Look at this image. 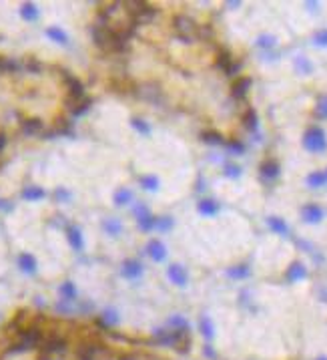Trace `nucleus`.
I'll list each match as a JSON object with an SVG mask.
<instances>
[{
    "label": "nucleus",
    "instance_id": "53",
    "mask_svg": "<svg viewBox=\"0 0 327 360\" xmlns=\"http://www.w3.org/2000/svg\"><path fill=\"white\" fill-rule=\"evenodd\" d=\"M119 360H139V356H134V354H123Z\"/></svg>",
    "mask_w": 327,
    "mask_h": 360
},
{
    "label": "nucleus",
    "instance_id": "46",
    "mask_svg": "<svg viewBox=\"0 0 327 360\" xmlns=\"http://www.w3.org/2000/svg\"><path fill=\"white\" fill-rule=\"evenodd\" d=\"M171 227H173V219L171 217H157V230L169 232Z\"/></svg>",
    "mask_w": 327,
    "mask_h": 360
},
{
    "label": "nucleus",
    "instance_id": "5",
    "mask_svg": "<svg viewBox=\"0 0 327 360\" xmlns=\"http://www.w3.org/2000/svg\"><path fill=\"white\" fill-rule=\"evenodd\" d=\"M197 23L187 14H177L173 18V30L177 32V36L181 39V43H193L195 34H197Z\"/></svg>",
    "mask_w": 327,
    "mask_h": 360
},
{
    "label": "nucleus",
    "instance_id": "6",
    "mask_svg": "<svg viewBox=\"0 0 327 360\" xmlns=\"http://www.w3.org/2000/svg\"><path fill=\"white\" fill-rule=\"evenodd\" d=\"M303 145H305V149L313 151V153L325 151V149H327V139H325L323 129H319V127H311V129L305 133V137H303Z\"/></svg>",
    "mask_w": 327,
    "mask_h": 360
},
{
    "label": "nucleus",
    "instance_id": "52",
    "mask_svg": "<svg viewBox=\"0 0 327 360\" xmlns=\"http://www.w3.org/2000/svg\"><path fill=\"white\" fill-rule=\"evenodd\" d=\"M4 147H6V135H4V133H0V153L4 151Z\"/></svg>",
    "mask_w": 327,
    "mask_h": 360
},
{
    "label": "nucleus",
    "instance_id": "20",
    "mask_svg": "<svg viewBox=\"0 0 327 360\" xmlns=\"http://www.w3.org/2000/svg\"><path fill=\"white\" fill-rule=\"evenodd\" d=\"M43 197H44V189L38 185H28L22 189V199H26V201H38Z\"/></svg>",
    "mask_w": 327,
    "mask_h": 360
},
{
    "label": "nucleus",
    "instance_id": "19",
    "mask_svg": "<svg viewBox=\"0 0 327 360\" xmlns=\"http://www.w3.org/2000/svg\"><path fill=\"white\" fill-rule=\"evenodd\" d=\"M141 97L149 99L151 103H161V101H163V93H161V89H159V87L147 85V87H143V89H141Z\"/></svg>",
    "mask_w": 327,
    "mask_h": 360
},
{
    "label": "nucleus",
    "instance_id": "42",
    "mask_svg": "<svg viewBox=\"0 0 327 360\" xmlns=\"http://www.w3.org/2000/svg\"><path fill=\"white\" fill-rule=\"evenodd\" d=\"M315 115L319 119H327V95H323V97L317 101L315 105Z\"/></svg>",
    "mask_w": 327,
    "mask_h": 360
},
{
    "label": "nucleus",
    "instance_id": "3",
    "mask_svg": "<svg viewBox=\"0 0 327 360\" xmlns=\"http://www.w3.org/2000/svg\"><path fill=\"white\" fill-rule=\"evenodd\" d=\"M123 6H127V12H129V18H131V24L137 26V24H149L153 18L159 14V10L153 6V4H147V2H125Z\"/></svg>",
    "mask_w": 327,
    "mask_h": 360
},
{
    "label": "nucleus",
    "instance_id": "15",
    "mask_svg": "<svg viewBox=\"0 0 327 360\" xmlns=\"http://www.w3.org/2000/svg\"><path fill=\"white\" fill-rule=\"evenodd\" d=\"M321 217H323V212H321L319 205L309 203V205L303 207V219L307 223H317V221H321Z\"/></svg>",
    "mask_w": 327,
    "mask_h": 360
},
{
    "label": "nucleus",
    "instance_id": "39",
    "mask_svg": "<svg viewBox=\"0 0 327 360\" xmlns=\"http://www.w3.org/2000/svg\"><path fill=\"white\" fill-rule=\"evenodd\" d=\"M169 326H171L173 330H189V322H187L185 318H181V316H173V318L169 320Z\"/></svg>",
    "mask_w": 327,
    "mask_h": 360
},
{
    "label": "nucleus",
    "instance_id": "43",
    "mask_svg": "<svg viewBox=\"0 0 327 360\" xmlns=\"http://www.w3.org/2000/svg\"><path fill=\"white\" fill-rule=\"evenodd\" d=\"M22 69H26L28 72H41V69H43V65L38 63L36 59H32V56H28V59L22 63Z\"/></svg>",
    "mask_w": 327,
    "mask_h": 360
},
{
    "label": "nucleus",
    "instance_id": "38",
    "mask_svg": "<svg viewBox=\"0 0 327 360\" xmlns=\"http://www.w3.org/2000/svg\"><path fill=\"white\" fill-rule=\"evenodd\" d=\"M213 28H211L209 24H203V26H197V34H195V39H199V41H211L213 39Z\"/></svg>",
    "mask_w": 327,
    "mask_h": 360
},
{
    "label": "nucleus",
    "instance_id": "50",
    "mask_svg": "<svg viewBox=\"0 0 327 360\" xmlns=\"http://www.w3.org/2000/svg\"><path fill=\"white\" fill-rule=\"evenodd\" d=\"M297 69L307 74V72H311V63L305 61V59H297Z\"/></svg>",
    "mask_w": 327,
    "mask_h": 360
},
{
    "label": "nucleus",
    "instance_id": "18",
    "mask_svg": "<svg viewBox=\"0 0 327 360\" xmlns=\"http://www.w3.org/2000/svg\"><path fill=\"white\" fill-rule=\"evenodd\" d=\"M18 266H21V270L24 274H34L36 272V260L30 254H21L18 256Z\"/></svg>",
    "mask_w": 327,
    "mask_h": 360
},
{
    "label": "nucleus",
    "instance_id": "35",
    "mask_svg": "<svg viewBox=\"0 0 327 360\" xmlns=\"http://www.w3.org/2000/svg\"><path fill=\"white\" fill-rule=\"evenodd\" d=\"M249 274H251V270H249L247 266H235V268H229L227 270V276L229 278H235V280H243Z\"/></svg>",
    "mask_w": 327,
    "mask_h": 360
},
{
    "label": "nucleus",
    "instance_id": "2",
    "mask_svg": "<svg viewBox=\"0 0 327 360\" xmlns=\"http://www.w3.org/2000/svg\"><path fill=\"white\" fill-rule=\"evenodd\" d=\"M43 330L38 326H28V328H22L18 332V338L10 344L8 352H24V350H30V348H36L43 344Z\"/></svg>",
    "mask_w": 327,
    "mask_h": 360
},
{
    "label": "nucleus",
    "instance_id": "11",
    "mask_svg": "<svg viewBox=\"0 0 327 360\" xmlns=\"http://www.w3.org/2000/svg\"><path fill=\"white\" fill-rule=\"evenodd\" d=\"M251 79L249 77H239L235 83H233V87H231V95H233L235 99H245L247 97V93H249V89H251Z\"/></svg>",
    "mask_w": 327,
    "mask_h": 360
},
{
    "label": "nucleus",
    "instance_id": "12",
    "mask_svg": "<svg viewBox=\"0 0 327 360\" xmlns=\"http://www.w3.org/2000/svg\"><path fill=\"white\" fill-rule=\"evenodd\" d=\"M66 238H68V243L72 245V250L83 252V248H85V240H83V234H81L79 227H76V225H70L68 230H66Z\"/></svg>",
    "mask_w": 327,
    "mask_h": 360
},
{
    "label": "nucleus",
    "instance_id": "29",
    "mask_svg": "<svg viewBox=\"0 0 327 360\" xmlns=\"http://www.w3.org/2000/svg\"><path fill=\"white\" fill-rule=\"evenodd\" d=\"M132 199V192L127 187H121L114 192V205H127Z\"/></svg>",
    "mask_w": 327,
    "mask_h": 360
},
{
    "label": "nucleus",
    "instance_id": "17",
    "mask_svg": "<svg viewBox=\"0 0 327 360\" xmlns=\"http://www.w3.org/2000/svg\"><path fill=\"white\" fill-rule=\"evenodd\" d=\"M149 256L155 260V262H163L165 258H167V250H165V245L161 243V241H157V240H153V241H149Z\"/></svg>",
    "mask_w": 327,
    "mask_h": 360
},
{
    "label": "nucleus",
    "instance_id": "49",
    "mask_svg": "<svg viewBox=\"0 0 327 360\" xmlns=\"http://www.w3.org/2000/svg\"><path fill=\"white\" fill-rule=\"evenodd\" d=\"M257 45H259L261 48H271V47L275 45V39H273V36H261V39L257 41Z\"/></svg>",
    "mask_w": 327,
    "mask_h": 360
},
{
    "label": "nucleus",
    "instance_id": "28",
    "mask_svg": "<svg viewBox=\"0 0 327 360\" xmlns=\"http://www.w3.org/2000/svg\"><path fill=\"white\" fill-rule=\"evenodd\" d=\"M267 223H269V227H271L275 234H281V236H287V234H289V227H287V223H285L281 217H269Z\"/></svg>",
    "mask_w": 327,
    "mask_h": 360
},
{
    "label": "nucleus",
    "instance_id": "31",
    "mask_svg": "<svg viewBox=\"0 0 327 360\" xmlns=\"http://www.w3.org/2000/svg\"><path fill=\"white\" fill-rule=\"evenodd\" d=\"M201 141L207 143V145H213V147L225 145V139H223L219 133H215V131H207V133H203V135H201Z\"/></svg>",
    "mask_w": 327,
    "mask_h": 360
},
{
    "label": "nucleus",
    "instance_id": "27",
    "mask_svg": "<svg viewBox=\"0 0 327 360\" xmlns=\"http://www.w3.org/2000/svg\"><path fill=\"white\" fill-rule=\"evenodd\" d=\"M199 212H201L203 216L211 217V216H215V214L219 212V205H217L213 199H203V201H199Z\"/></svg>",
    "mask_w": 327,
    "mask_h": 360
},
{
    "label": "nucleus",
    "instance_id": "24",
    "mask_svg": "<svg viewBox=\"0 0 327 360\" xmlns=\"http://www.w3.org/2000/svg\"><path fill=\"white\" fill-rule=\"evenodd\" d=\"M103 227H105V232H107L109 236H112V238H117V236L123 232V223H121L119 219H114V217L105 219V221H103Z\"/></svg>",
    "mask_w": 327,
    "mask_h": 360
},
{
    "label": "nucleus",
    "instance_id": "10",
    "mask_svg": "<svg viewBox=\"0 0 327 360\" xmlns=\"http://www.w3.org/2000/svg\"><path fill=\"white\" fill-rule=\"evenodd\" d=\"M121 274H123V278H127V280H137V278H141V274H143L141 262H137V260H127V262L123 264Z\"/></svg>",
    "mask_w": 327,
    "mask_h": 360
},
{
    "label": "nucleus",
    "instance_id": "16",
    "mask_svg": "<svg viewBox=\"0 0 327 360\" xmlns=\"http://www.w3.org/2000/svg\"><path fill=\"white\" fill-rule=\"evenodd\" d=\"M259 171H261V175H263L265 179H275V177L279 175V163L273 161V159H267V161L261 163Z\"/></svg>",
    "mask_w": 327,
    "mask_h": 360
},
{
    "label": "nucleus",
    "instance_id": "44",
    "mask_svg": "<svg viewBox=\"0 0 327 360\" xmlns=\"http://www.w3.org/2000/svg\"><path fill=\"white\" fill-rule=\"evenodd\" d=\"M225 145L229 147V151H231V153H235V155H241L243 151H245L243 143H241V141H237V139H231V141H227Z\"/></svg>",
    "mask_w": 327,
    "mask_h": 360
},
{
    "label": "nucleus",
    "instance_id": "32",
    "mask_svg": "<svg viewBox=\"0 0 327 360\" xmlns=\"http://www.w3.org/2000/svg\"><path fill=\"white\" fill-rule=\"evenodd\" d=\"M325 181H327V173H321V171H313L307 175V185L309 187H321L325 185Z\"/></svg>",
    "mask_w": 327,
    "mask_h": 360
},
{
    "label": "nucleus",
    "instance_id": "48",
    "mask_svg": "<svg viewBox=\"0 0 327 360\" xmlns=\"http://www.w3.org/2000/svg\"><path fill=\"white\" fill-rule=\"evenodd\" d=\"M225 175L231 177V179H235V177L241 175V169H239L237 165H227V167H225Z\"/></svg>",
    "mask_w": 327,
    "mask_h": 360
},
{
    "label": "nucleus",
    "instance_id": "9",
    "mask_svg": "<svg viewBox=\"0 0 327 360\" xmlns=\"http://www.w3.org/2000/svg\"><path fill=\"white\" fill-rule=\"evenodd\" d=\"M103 352H107V350L97 342H83L76 348V360H97Z\"/></svg>",
    "mask_w": 327,
    "mask_h": 360
},
{
    "label": "nucleus",
    "instance_id": "7",
    "mask_svg": "<svg viewBox=\"0 0 327 360\" xmlns=\"http://www.w3.org/2000/svg\"><path fill=\"white\" fill-rule=\"evenodd\" d=\"M65 83L68 87V99H66V103H68V109H72L76 103L85 99V87H83V83L79 79L70 77V74H66V72H65Z\"/></svg>",
    "mask_w": 327,
    "mask_h": 360
},
{
    "label": "nucleus",
    "instance_id": "47",
    "mask_svg": "<svg viewBox=\"0 0 327 360\" xmlns=\"http://www.w3.org/2000/svg\"><path fill=\"white\" fill-rule=\"evenodd\" d=\"M54 197L59 199V201H63V203L65 201H70V192H68V189H65V187H59L54 192Z\"/></svg>",
    "mask_w": 327,
    "mask_h": 360
},
{
    "label": "nucleus",
    "instance_id": "45",
    "mask_svg": "<svg viewBox=\"0 0 327 360\" xmlns=\"http://www.w3.org/2000/svg\"><path fill=\"white\" fill-rule=\"evenodd\" d=\"M103 322L107 326H112V324H117L119 322V314L114 312V310H107L105 314H103Z\"/></svg>",
    "mask_w": 327,
    "mask_h": 360
},
{
    "label": "nucleus",
    "instance_id": "55",
    "mask_svg": "<svg viewBox=\"0 0 327 360\" xmlns=\"http://www.w3.org/2000/svg\"><path fill=\"white\" fill-rule=\"evenodd\" d=\"M319 360H327V358H319Z\"/></svg>",
    "mask_w": 327,
    "mask_h": 360
},
{
    "label": "nucleus",
    "instance_id": "26",
    "mask_svg": "<svg viewBox=\"0 0 327 360\" xmlns=\"http://www.w3.org/2000/svg\"><path fill=\"white\" fill-rule=\"evenodd\" d=\"M38 14H41V12H38L36 4H32V2H24V4L21 6V16L24 18V21H28V23L36 21Z\"/></svg>",
    "mask_w": 327,
    "mask_h": 360
},
{
    "label": "nucleus",
    "instance_id": "8",
    "mask_svg": "<svg viewBox=\"0 0 327 360\" xmlns=\"http://www.w3.org/2000/svg\"><path fill=\"white\" fill-rule=\"evenodd\" d=\"M134 216H137L139 227L143 232H151V230H155V227H157V217L147 210V205L139 203L137 207H134Z\"/></svg>",
    "mask_w": 327,
    "mask_h": 360
},
{
    "label": "nucleus",
    "instance_id": "36",
    "mask_svg": "<svg viewBox=\"0 0 327 360\" xmlns=\"http://www.w3.org/2000/svg\"><path fill=\"white\" fill-rule=\"evenodd\" d=\"M131 125H132L134 131H139L141 135H145V137L151 135V125L147 121H143V119H131Z\"/></svg>",
    "mask_w": 327,
    "mask_h": 360
},
{
    "label": "nucleus",
    "instance_id": "51",
    "mask_svg": "<svg viewBox=\"0 0 327 360\" xmlns=\"http://www.w3.org/2000/svg\"><path fill=\"white\" fill-rule=\"evenodd\" d=\"M315 45L327 47V30H319V32L315 34Z\"/></svg>",
    "mask_w": 327,
    "mask_h": 360
},
{
    "label": "nucleus",
    "instance_id": "30",
    "mask_svg": "<svg viewBox=\"0 0 327 360\" xmlns=\"http://www.w3.org/2000/svg\"><path fill=\"white\" fill-rule=\"evenodd\" d=\"M243 125L247 131H257V113L253 109H247L243 115Z\"/></svg>",
    "mask_w": 327,
    "mask_h": 360
},
{
    "label": "nucleus",
    "instance_id": "37",
    "mask_svg": "<svg viewBox=\"0 0 327 360\" xmlns=\"http://www.w3.org/2000/svg\"><path fill=\"white\" fill-rule=\"evenodd\" d=\"M141 185L147 189V192H157V189H159V179L155 175H145V177H141Z\"/></svg>",
    "mask_w": 327,
    "mask_h": 360
},
{
    "label": "nucleus",
    "instance_id": "1",
    "mask_svg": "<svg viewBox=\"0 0 327 360\" xmlns=\"http://www.w3.org/2000/svg\"><path fill=\"white\" fill-rule=\"evenodd\" d=\"M92 39H94V45L103 48L105 52H127L129 50V39H125L119 30L110 28L107 23L92 26Z\"/></svg>",
    "mask_w": 327,
    "mask_h": 360
},
{
    "label": "nucleus",
    "instance_id": "33",
    "mask_svg": "<svg viewBox=\"0 0 327 360\" xmlns=\"http://www.w3.org/2000/svg\"><path fill=\"white\" fill-rule=\"evenodd\" d=\"M61 296H63V300H66V302L76 300V288H74L72 282H65V284H63V286H61Z\"/></svg>",
    "mask_w": 327,
    "mask_h": 360
},
{
    "label": "nucleus",
    "instance_id": "4",
    "mask_svg": "<svg viewBox=\"0 0 327 360\" xmlns=\"http://www.w3.org/2000/svg\"><path fill=\"white\" fill-rule=\"evenodd\" d=\"M41 348V360H59L65 352H66V338H63L61 334H50L43 340Z\"/></svg>",
    "mask_w": 327,
    "mask_h": 360
},
{
    "label": "nucleus",
    "instance_id": "40",
    "mask_svg": "<svg viewBox=\"0 0 327 360\" xmlns=\"http://www.w3.org/2000/svg\"><path fill=\"white\" fill-rule=\"evenodd\" d=\"M201 332H203V336L207 338V340H211L213 338V324H211V320H209V316H203L201 318Z\"/></svg>",
    "mask_w": 327,
    "mask_h": 360
},
{
    "label": "nucleus",
    "instance_id": "54",
    "mask_svg": "<svg viewBox=\"0 0 327 360\" xmlns=\"http://www.w3.org/2000/svg\"><path fill=\"white\" fill-rule=\"evenodd\" d=\"M0 210H6V212H10V210H12V205H10V203H4V201H0Z\"/></svg>",
    "mask_w": 327,
    "mask_h": 360
},
{
    "label": "nucleus",
    "instance_id": "23",
    "mask_svg": "<svg viewBox=\"0 0 327 360\" xmlns=\"http://www.w3.org/2000/svg\"><path fill=\"white\" fill-rule=\"evenodd\" d=\"M22 69V63H18L8 56H0V72H18Z\"/></svg>",
    "mask_w": 327,
    "mask_h": 360
},
{
    "label": "nucleus",
    "instance_id": "21",
    "mask_svg": "<svg viewBox=\"0 0 327 360\" xmlns=\"http://www.w3.org/2000/svg\"><path fill=\"white\" fill-rule=\"evenodd\" d=\"M305 276H307V270H305V266H303V264H299V262L291 264V266H289V270H287V280H289V282L303 280Z\"/></svg>",
    "mask_w": 327,
    "mask_h": 360
},
{
    "label": "nucleus",
    "instance_id": "41",
    "mask_svg": "<svg viewBox=\"0 0 327 360\" xmlns=\"http://www.w3.org/2000/svg\"><path fill=\"white\" fill-rule=\"evenodd\" d=\"M119 6H121L119 2H110V4H105V6H103V8L99 10V18H103V21H105V18L112 16L114 12H117V10H119Z\"/></svg>",
    "mask_w": 327,
    "mask_h": 360
},
{
    "label": "nucleus",
    "instance_id": "22",
    "mask_svg": "<svg viewBox=\"0 0 327 360\" xmlns=\"http://www.w3.org/2000/svg\"><path fill=\"white\" fill-rule=\"evenodd\" d=\"M46 36H48L50 41L59 43V45H68V36H66V32H65L63 28H59V26H48V28H46Z\"/></svg>",
    "mask_w": 327,
    "mask_h": 360
},
{
    "label": "nucleus",
    "instance_id": "34",
    "mask_svg": "<svg viewBox=\"0 0 327 360\" xmlns=\"http://www.w3.org/2000/svg\"><path fill=\"white\" fill-rule=\"evenodd\" d=\"M90 105H92V99H88V97H87V99H83V101L76 103V105L70 109V113H72L74 117H81V115H85V113L90 109Z\"/></svg>",
    "mask_w": 327,
    "mask_h": 360
},
{
    "label": "nucleus",
    "instance_id": "25",
    "mask_svg": "<svg viewBox=\"0 0 327 360\" xmlns=\"http://www.w3.org/2000/svg\"><path fill=\"white\" fill-rule=\"evenodd\" d=\"M235 61H233V56H231V52L229 50H225V48H221L219 52H217V67L219 69H223L225 72L231 69V65H233Z\"/></svg>",
    "mask_w": 327,
    "mask_h": 360
},
{
    "label": "nucleus",
    "instance_id": "14",
    "mask_svg": "<svg viewBox=\"0 0 327 360\" xmlns=\"http://www.w3.org/2000/svg\"><path fill=\"white\" fill-rule=\"evenodd\" d=\"M167 276L171 278V282H175L177 286H185L187 284V272L183 266H179V264H171L167 270Z\"/></svg>",
    "mask_w": 327,
    "mask_h": 360
},
{
    "label": "nucleus",
    "instance_id": "13",
    "mask_svg": "<svg viewBox=\"0 0 327 360\" xmlns=\"http://www.w3.org/2000/svg\"><path fill=\"white\" fill-rule=\"evenodd\" d=\"M43 129H44V125H43L41 119H24V121L21 123V131H22L24 135H28V137L43 133Z\"/></svg>",
    "mask_w": 327,
    "mask_h": 360
}]
</instances>
